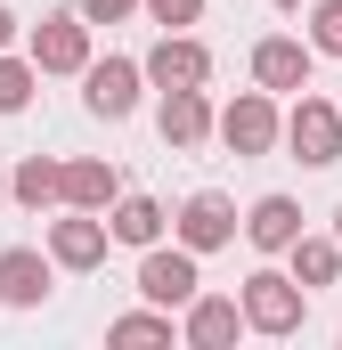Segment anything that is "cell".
Masks as SVG:
<instances>
[{"label":"cell","instance_id":"obj_1","mask_svg":"<svg viewBox=\"0 0 342 350\" xmlns=\"http://www.w3.org/2000/svg\"><path fill=\"white\" fill-rule=\"evenodd\" d=\"M277 139H285V147H293L310 172H326V163H342V106L302 90V98H293V114L277 122Z\"/></svg>","mask_w":342,"mask_h":350},{"label":"cell","instance_id":"obj_2","mask_svg":"<svg viewBox=\"0 0 342 350\" xmlns=\"http://www.w3.org/2000/svg\"><path fill=\"white\" fill-rule=\"evenodd\" d=\"M237 310H245V326H253V334H302L310 293H302L293 277H277V269H253V277H245V293H237Z\"/></svg>","mask_w":342,"mask_h":350},{"label":"cell","instance_id":"obj_3","mask_svg":"<svg viewBox=\"0 0 342 350\" xmlns=\"http://www.w3.org/2000/svg\"><path fill=\"white\" fill-rule=\"evenodd\" d=\"M196 285H204V277H196V253L155 237V245H147V261H139V293H147L155 310H187V301H196Z\"/></svg>","mask_w":342,"mask_h":350},{"label":"cell","instance_id":"obj_4","mask_svg":"<svg viewBox=\"0 0 342 350\" xmlns=\"http://www.w3.org/2000/svg\"><path fill=\"white\" fill-rule=\"evenodd\" d=\"M277 122H285V114H277L269 90H245V98H228V106L212 114V131H220L237 155H269V147H277Z\"/></svg>","mask_w":342,"mask_h":350},{"label":"cell","instance_id":"obj_5","mask_svg":"<svg viewBox=\"0 0 342 350\" xmlns=\"http://www.w3.org/2000/svg\"><path fill=\"white\" fill-rule=\"evenodd\" d=\"M171 237H179V245H187V253L204 261V253H220V245H237V204L204 187V196H187V204H179V220H171Z\"/></svg>","mask_w":342,"mask_h":350},{"label":"cell","instance_id":"obj_6","mask_svg":"<svg viewBox=\"0 0 342 350\" xmlns=\"http://www.w3.org/2000/svg\"><path fill=\"white\" fill-rule=\"evenodd\" d=\"M139 74H147L155 90H204V82H212V49L187 41V33H163V41L139 57Z\"/></svg>","mask_w":342,"mask_h":350},{"label":"cell","instance_id":"obj_7","mask_svg":"<svg viewBox=\"0 0 342 350\" xmlns=\"http://www.w3.org/2000/svg\"><path fill=\"white\" fill-rule=\"evenodd\" d=\"M33 66H41V74H82V66H90V25H82V8H57V16L33 25Z\"/></svg>","mask_w":342,"mask_h":350},{"label":"cell","instance_id":"obj_8","mask_svg":"<svg viewBox=\"0 0 342 350\" xmlns=\"http://www.w3.org/2000/svg\"><path fill=\"white\" fill-rule=\"evenodd\" d=\"M139 57H106V66H82V106L98 114V122H122L131 106H139Z\"/></svg>","mask_w":342,"mask_h":350},{"label":"cell","instance_id":"obj_9","mask_svg":"<svg viewBox=\"0 0 342 350\" xmlns=\"http://www.w3.org/2000/svg\"><path fill=\"white\" fill-rule=\"evenodd\" d=\"M310 57H318L310 41H293V33H269V41L253 49V82H261V90H310Z\"/></svg>","mask_w":342,"mask_h":350},{"label":"cell","instance_id":"obj_10","mask_svg":"<svg viewBox=\"0 0 342 350\" xmlns=\"http://www.w3.org/2000/svg\"><path fill=\"white\" fill-rule=\"evenodd\" d=\"M49 269L57 261H41L33 245H8V253H0V301H8V310H41V301H49Z\"/></svg>","mask_w":342,"mask_h":350},{"label":"cell","instance_id":"obj_11","mask_svg":"<svg viewBox=\"0 0 342 350\" xmlns=\"http://www.w3.org/2000/svg\"><path fill=\"white\" fill-rule=\"evenodd\" d=\"M237 326H245V310H237L228 293H204V285H196V301H187L179 334H187L196 350H220V342H237Z\"/></svg>","mask_w":342,"mask_h":350},{"label":"cell","instance_id":"obj_12","mask_svg":"<svg viewBox=\"0 0 342 350\" xmlns=\"http://www.w3.org/2000/svg\"><path fill=\"white\" fill-rule=\"evenodd\" d=\"M49 261H57V269H98V261H106V220H98V212L57 220V228H49Z\"/></svg>","mask_w":342,"mask_h":350},{"label":"cell","instance_id":"obj_13","mask_svg":"<svg viewBox=\"0 0 342 350\" xmlns=\"http://www.w3.org/2000/svg\"><path fill=\"white\" fill-rule=\"evenodd\" d=\"M155 131H163V147H204V131H212V98H204V90H163Z\"/></svg>","mask_w":342,"mask_h":350},{"label":"cell","instance_id":"obj_14","mask_svg":"<svg viewBox=\"0 0 342 350\" xmlns=\"http://www.w3.org/2000/svg\"><path fill=\"white\" fill-rule=\"evenodd\" d=\"M114 196H122L114 163H57V204H74V212H106Z\"/></svg>","mask_w":342,"mask_h":350},{"label":"cell","instance_id":"obj_15","mask_svg":"<svg viewBox=\"0 0 342 350\" xmlns=\"http://www.w3.org/2000/svg\"><path fill=\"white\" fill-rule=\"evenodd\" d=\"M245 237H253V253H285L302 237V204L293 196H261L253 212H245Z\"/></svg>","mask_w":342,"mask_h":350},{"label":"cell","instance_id":"obj_16","mask_svg":"<svg viewBox=\"0 0 342 350\" xmlns=\"http://www.w3.org/2000/svg\"><path fill=\"white\" fill-rule=\"evenodd\" d=\"M155 237H163V204H155V196H122L114 220H106V245H139V253H147Z\"/></svg>","mask_w":342,"mask_h":350},{"label":"cell","instance_id":"obj_17","mask_svg":"<svg viewBox=\"0 0 342 350\" xmlns=\"http://www.w3.org/2000/svg\"><path fill=\"white\" fill-rule=\"evenodd\" d=\"M285 253H293V285H302V293L334 285V269H342V245H334V237H293Z\"/></svg>","mask_w":342,"mask_h":350},{"label":"cell","instance_id":"obj_18","mask_svg":"<svg viewBox=\"0 0 342 350\" xmlns=\"http://www.w3.org/2000/svg\"><path fill=\"white\" fill-rule=\"evenodd\" d=\"M8 204H25V212H49V204H57V163H49V155H25V163L8 172Z\"/></svg>","mask_w":342,"mask_h":350},{"label":"cell","instance_id":"obj_19","mask_svg":"<svg viewBox=\"0 0 342 350\" xmlns=\"http://www.w3.org/2000/svg\"><path fill=\"white\" fill-rule=\"evenodd\" d=\"M33 90H41V66L33 57H0V114H25Z\"/></svg>","mask_w":342,"mask_h":350},{"label":"cell","instance_id":"obj_20","mask_svg":"<svg viewBox=\"0 0 342 350\" xmlns=\"http://www.w3.org/2000/svg\"><path fill=\"white\" fill-rule=\"evenodd\" d=\"M106 334H114V342H171V310H131V318H114Z\"/></svg>","mask_w":342,"mask_h":350},{"label":"cell","instance_id":"obj_21","mask_svg":"<svg viewBox=\"0 0 342 350\" xmlns=\"http://www.w3.org/2000/svg\"><path fill=\"white\" fill-rule=\"evenodd\" d=\"M310 49L342 57V0H318V8H310Z\"/></svg>","mask_w":342,"mask_h":350},{"label":"cell","instance_id":"obj_22","mask_svg":"<svg viewBox=\"0 0 342 350\" xmlns=\"http://www.w3.org/2000/svg\"><path fill=\"white\" fill-rule=\"evenodd\" d=\"M139 8H147L163 33H179V25H196V16H204V0H139Z\"/></svg>","mask_w":342,"mask_h":350},{"label":"cell","instance_id":"obj_23","mask_svg":"<svg viewBox=\"0 0 342 350\" xmlns=\"http://www.w3.org/2000/svg\"><path fill=\"white\" fill-rule=\"evenodd\" d=\"M139 0H82V25H122Z\"/></svg>","mask_w":342,"mask_h":350},{"label":"cell","instance_id":"obj_24","mask_svg":"<svg viewBox=\"0 0 342 350\" xmlns=\"http://www.w3.org/2000/svg\"><path fill=\"white\" fill-rule=\"evenodd\" d=\"M8 41H16V16H8V0H0V49H8Z\"/></svg>","mask_w":342,"mask_h":350},{"label":"cell","instance_id":"obj_25","mask_svg":"<svg viewBox=\"0 0 342 350\" xmlns=\"http://www.w3.org/2000/svg\"><path fill=\"white\" fill-rule=\"evenodd\" d=\"M334 245H342V204H334Z\"/></svg>","mask_w":342,"mask_h":350},{"label":"cell","instance_id":"obj_26","mask_svg":"<svg viewBox=\"0 0 342 350\" xmlns=\"http://www.w3.org/2000/svg\"><path fill=\"white\" fill-rule=\"evenodd\" d=\"M277 8H302V0H277Z\"/></svg>","mask_w":342,"mask_h":350},{"label":"cell","instance_id":"obj_27","mask_svg":"<svg viewBox=\"0 0 342 350\" xmlns=\"http://www.w3.org/2000/svg\"><path fill=\"white\" fill-rule=\"evenodd\" d=\"M0 204H8V179H0Z\"/></svg>","mask_w":342,"mask_h":350},{"label":"cell","instance_id":"obj_28","mask_svg":"<svg viewBox=\"0 0 342 350\" xmlns=\"http://www.w3.org/2000/svg\"><path fill=\"white\" fill-rule=\"evenodd\" d=\"M334 106H342V98H334Z\"/></svg>","mask_w":342,"mask_h":350}]
</instances>
